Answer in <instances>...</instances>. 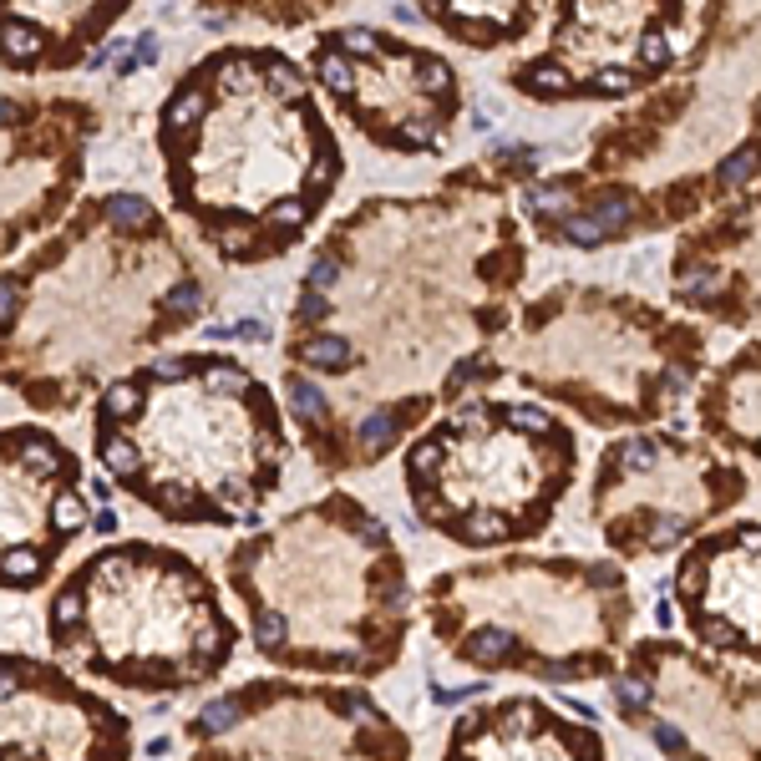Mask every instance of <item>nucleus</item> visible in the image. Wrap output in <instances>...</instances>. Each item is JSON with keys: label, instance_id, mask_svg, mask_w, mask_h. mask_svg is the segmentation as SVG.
Returning a JSON list of instances; mask_svg holds the SVG:
<instances>
[{"label": "nucleus", "instance_id": "1", "mask_svg": "<svg viewBox=\"0 0 761 761\" xmlns=\"http://www.w3.org/2000/svg\"><path fill=\"white\" fill-rule=\"evenodd\" d=\"M528 280L503 178L452 168L432 194L361 198L300 274L284 406L320 472H361L437 406L498 381L492 340Z\"/></svg>", "mask_w": 761, "mask_h": 761}, {"label": "nucleus", "instance_id": "2", "mask_svg": "<svg viewBox=\"0 0 761 761\" xmlns=\"http://www.w3.org/2000/svg\"><path fill=\"white\" fill-rule=\"evenodd\" d=\"M204 310V274L163 208L112 188L0 270V381L36 412H77Z\"/></svg>", "mask_w": 761, "mask_h": 761}, {"label": "nucleus", "instance_id": "3", "mask_svg": "<svg viewBox=\"0 0 761 761\" xmlns=\"http://www.w3.org/2000/svg\"><path fill=\"white\" fill-rule=\"evenodd\" d=\"M168 198L224 264L305 244L346 178V153L305 66L280 46L198 56L157 107Z\"/></svg>", "mask_w": 761, "mask_h": 761}, {"label": "nucleus", "instance_id": "4", "mask_svg": "<svg viewBox=\"0 0 761 761\" xmlns=\"http://www.w3.org/2000/svg\"><path fill=\"white\" fill-rule=\"evenodd\" d=\"M290 452L274 391L219 350L132 366L91 406V457L102 472L178 528L254 523L280 492Z\"/></svg>", "mask_w": 761, "mask_h": 761}, {"label": "nucleus", "instance_id": "5", "mask_svg": "<svg viewBox=\"0 0 761 761\" xmlns=\"http://www.w3.org/2000/svg\"><path fill=\"white\" fill-rule=\"evenodd\" d=\"M224 579L264 660L305 675L376 680L401 665L416 620L406 554L386 518L325 492L224 554Z\"/></svg>", "mask_w": 761, "mask_h": 761}, {"label": "nucleus", "instance_id": "6", "mask_svg": "<svg viewBox=\"0 0 761 761\" xmlns=\"http://www.w3.org/2000/svg\"><path fill=\"white\" fill-rule=\"evenodd\" d=\"M422 620L467 671L584 685L614 675L634 594L609 558L503 554L442 568L422 589Z\"/></svg>", "mask_w": 761, "mask_h": 761}, {"label": "nucleus", "instance_id": "7", "mask_svg": "<svg viewBox=\"0 0 761 761\" xmlns=\"http://www.w3.org/2000/svg\"><path fill=\"white\" fill-rule=\"evenodd\" d=\"M46 640L117 690L183 696L229 671L239 624L198 558L128 538L87 554L52 589Z\"/></svg>", "mask_w": 761, "mask_h": 761}, {"label": "nucleus", "instance_id": "8", "mask_svg": "<svg viewBox=\"0 0 761 761\" xmlns=\"http://www.w3.org/2000/svg\"><path fill=\"white\" fill-rule=\"evenodd\" d=\"M706 330L604 284H554L492 340L498 381L574 406L589 426H650L706 366Z\"/></svg>", "mask_w": 761, "mask_h": 761}, {"label": "nucleus", "instance_id": "9", "mask_svg": "<svg viewBox=\"0 0 761 761\" xmlns=\"http://www.w3.org/2000/svg\"><path fill=\"white\" fill-rule=\"evenodd\" d=\"M412 518L462 548L543 538L579 478V432L533 401L462 396L401 452Z\"/></svg>", "mask_w": 761, "mask_h": 761}, {"label": "nucleus", "instance_id": "10", "mask_svg": "<svg viewBox=\"0 0 761 761\" xmlns=\"http://www.w3.org/2000/svg\"><path fill=\"white\" fill-rule=\"evenodd\" d=\"M548 46L508 66V87L533 102H620L630 91H655L671 77H690L716 56L721 31L736 21L731 5H579L554 0Z\"/></svg>", "mask_w": 761, "mask_h": 761}, {"label": "nucleus", "instance_id": "11", "mask_svg": "<svg viewBox=\"0 0 761 761\" xmlns=\"http://www.w3.org/2000/svg\"><path fill=\"white\" fill-rule=\"evenodd\" d=\"M188 761H412V736L361 685L244 680L188 716Z\"/></svg>", "mask_w": 761, "mask_h": 761}, {"label": "nucleus", "instance_id": "12", "mask_svg": "<svg viewBox=\"0 0 761 761\" xmlns=\"http://www.w3.org/2000/svg\"><path fill=\"white\" fill-rule=\"evenodd\" d=\"M751 472L736 457L680 432H624L604 442L589 482V518L609 554L660 558L700 538L747 503Z\"/></svg>", "mask_w": 761, "mask_h": 761}, {"label": "nucleus", "instance_id": "13", "mask_svg": "<svg viewBox=\"0 0 761 761\" xmlns=\"http://www.w3.org/2000/svg\"><path fill=\"white\" fill-rule=\"evenodd\" d=\"M609 706L620 726L650 736L671 761H756V665L650 634L620 655Z\"/></svg>", "mask_w": 761, "mask_h": 761}, {"label": "nucleus", "instance_id": "14", "mask_svg": "<svg viewBox=\"0 0 761 761\" xmlns=\"http://www.w3.org/2000/svg\"><path fill=\"white\" fill-rule=\"evenodd\" d=\"M310 77L336 112L381 153L432 157L462 112V77L442 52H426L381 26H330L310 46Z\"/></svg>", "mask_w": 761, "mask_h": 761}, {"label": "nucleus", "instance_id": "15", "mask_svg": "<svg viewBox=\"0 0 761 761\" xmlns=\"http://www.w3.org/2000/svg\"><path fill=\"white\" fill-rule=\"evenodd\" d=\"M87 523V467L77 452L52 426H0V589H41Z\"/></svg>", "mask_w": 761, "mask_h": 761}, {"label": "nucleus", "instance_id": "16", "mask_svg": "<svg viewBox=\"0 0 761 761\" xmlns=\"http://www.w3.org/2000/svg\"><path fill=\"white\" fill-rule=\"evenodd\" d=\"M132 716L56 660L0 650V761H132Z\"/></svg>", "mask_w": 761, "mask_h": 761}, {"label": "nucleus", "instance_id": "17", "mask_svg": "<svg viewBox=\"0 0 761 761\" xmlns=\"http://www.w3.org/2000/svg\"><path fill=\"white\" fill-rule=\"evenodd\" d=\"M97 128L102 112L81 97H26L0 128V259L66 214Z\"/></svg>", "mask_w": 761, "mask_h": 761}, {"label": "nucleus", "instance_id": "18", "mask_svg": "<svg viewBox=\"0 0 761 761\" xmlns=\"http://www.w3.org/2000/svg\"><path fill=\"white\" fill-rule=\"evenodd\" d=\"M671 599L706 655L756 665L761 655V523L741 518L690 538L671 574Z\"/></svg>", "mask_w": 761, "mask_h": 761}, {"label": "nucleus", "instance_id": "19", "mask_svg": "<svg viewBox=\"0 0 761 761\" xmlns=\"http://www.w3.org/2000/svg\"><path fill=\"white\" fill-rule=\"evenodd\" d=\"M671 300L731 330L756 325V188L716 204L680 233L671 259Z\"/></svg>", "mask_w": 761, "mask_h": 761}, {"label": "nucleus", "instance_id": "20", "mask_svg": "<svg viewBox=\"0 0 761 761\" xmlns=\"http://www.w3.org/2000/svg\"><path fill=\"white\" fill-rule=\"evenodd\" d=\"M442 761H609V747L589 721L548 700L503 696L452 721Z\"/></svg>", "mask_w": 761, "mask_h": 761}, {"label": "nucleus", "instance_id": "21", "mask_svg": "<svg viewBox=\"0 0 761 761\" xmlns=\"http://www.w3.org/2000/svg\"><path fill=\"white\" fill-rule=\"evenodd\" d=\"M132 0H66V5H5L0 0V66L15 77L41 71H71L87 52H102L107 31L128 15Z\"/></svg>", "mask_w": 761, "mask_h": 761}, {"label": "nucleus", "instance_id": "22", "mask_svg": "<svg viewBox=\"0 0 761 761\" xmlns=\"http://www.w3.org/2000/svg\"><path fill=\"white\" fill-rule=\"evenodd\" d=\"M761 346L747 340L736 350L721 371H710L696 391V422H700V437L716 442L726 457H756L761 447Z\"/></svg>", "mask_w": 761, "mask_h": 761}, {"label": "nucleus", "instance_id": "23", "mask_svg": "<svg viewBox=\"0 0 761 761\" xmlns=\"http://www.w3.org/2000/svg\"><path fill=\"white\" fill-rule=\"evenodd\" d=\"M422 21H432L437 31H447L457 46H472V52H498V46H518L543 26V5L528 0H513V5H482V0H467V5H452V0H426L416 5Z\"/></svg>", "mask_w": 761, "mask_h": 761}, {"label": "nucleus", "instance_id": "24", "mask_svg": "<svg viewBox=\"0 0 761 761\" xmlns=\"http://www.w3.org/2000/svg\"><path fill=\"white\" fill-rule=\"evenodd\" d=\"M91 528H97V533H117V513H112V508H102V513L91 518Z\"/></svg>", "mask_w": 761, "mask_h": 761}]
</instances>
